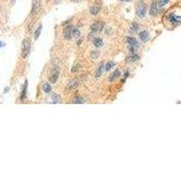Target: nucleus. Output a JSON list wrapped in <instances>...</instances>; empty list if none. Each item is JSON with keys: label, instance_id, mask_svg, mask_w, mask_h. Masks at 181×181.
<instances>
[{"label": "nucleus", "instance_id": "20e7f679", "mask_svg": "<svg viewBox=\"0 0 181 181\" xmlns=\"http://www.w3.org/2000/svg\"><path fill=\"white\" fill-rule=\"evenodd\" d=\"M42 8V0H33L32 5V15H35L38 14V12Z\"/></svg>", "mask_w": 181, "mask_h": 181}, {"label": "nucleus", "instance_id": "c756f323", "mask_svg": "<svg viewBox=\"0 0 181 181\" xmlns=\"http://www.w3.org/2000/svg\"><path fill=\"white\" fill-rule=\"evenodd\" d=\"M72 1H73V2H79V1H81V0H72Z\"/></svg>", "mask_w": 181, "mask_h": 181}, {"label": "nucleus", "instance_id": "412c9836", "mask_svg": "<svg viewBox=\"0 0 181 181\" xmlns=\"http://www.w3.org/2000/svg\"><path fill=\"white\" fill-rule=\"evenodd\" d=\"M139 55H136V54H132V55H130V56H129L128 58H127V61L128 62H136V61L139 60Z\"/></svg>", "mask_w": 181, "mask_h": 181}, {"label": "nucleus", "instance_id": "cd10ccee", "mask_svg": "<svg viewBox=\"0 0 181 181\" xmlns=\"http://www.w3.org/2000/svg\"><path fill=\"white\" fill-rule=\"evenodd\" d=\"M129 72H126V73L124 74V78L126 79V78H127V77L129 76Z\"/></svg>", "mask_w": 181, "mask_h": 181}, {"label": "nucleus", "instance_id": "7ed1b4c3", "mask_svg": "<svg viewBox=\"0 0 181 181\" xmlns=\"http://www.w3.org/2000/svg\"><path fill=\"white\" fill-rule=\"evenodd\" d=\"M103 27H104V23L102 21H97L91 25V30L92 33H98L102 31Z\"/></svg>", "mask_w": 181, "mask_h": 181}, {"label": "nucleus", "instance_id": "2eb2a0df", "mask_svg": "<svg viewBox=\"0 0 181 181\" xmlns=\"http://www.w3.org/2000/svg\"><path fill=\"white\" fill-rule=\"evenodd\" d=\"M81 33H80V30L77 28V27H72V37L73 38H78L80 36Z\"/></svg>", "mask_w": 181, "mask_h": 181}, {"label": "nucleus", "instance_id": "b1692460", "mask_svg": "<svg viewBox=\"0 0 181 181\" xmlns=\"http://www.w3.org/2000/svg\"><path fill=\"white\" fill-rule=\"evenodd\" d=\"M114 65H115V63H114L113 62H107V64H106V66H105V70H106V71H110Z\"/></svg>", "mask_w": 181, "mask_h": 181}, {"label": "nucleus", "instance_id": "5701e85b", "mask_svg": "<svg viewBox=\"0 0 181 181\" xmlns=\"http://www.w3.org/2000/svg\"><path fill=\"white\" fill-rule=\"evenodd\" d=\"M157 2H158V5H159V7L160 8V7L165 6V5L169 2V0H159V1H157Z\"/></svg>", "mask_w": 181, "mask_h": 181}, {"label": "nucleus", "instance_id": "f8f14e48", "mask_svg": "<svg viewBox=\"0 0 181 181\" xmlns=\"http://www.w3.org/2000/svg\"><path fill=\"white\" fill-rule=\"evenodd\" d=\"M103 68H104V64H103V62H102V63L99 65V67L96 69V72H95V77H96V78H99V77L102 75V72H103Z\"/></svg>", "mask_w": 181, "mask_h": 181}, {"label": "nucleus", "instance_id": "a878e982", "mask_svg": "<svg viewBox=\"0 0 181 181\" xmlns=\"http://www.w3.org/2000/svg\"><path fill=\"white\" fill-rule=\"evenodd\" d=\"M138 29H139V25L137 23H133L131 25V30H132V32H136V31H138Z\"/></svg>", "mask_w": 181, "mask_h": 181}, {"label": "nucleus", "instance_id": "f3484780", "mask_svg": "<svg viewBox=\"0 0 181 181\" xmlns=\"http://www.w3.org/2000/svg\"><path fill=\"white\" fill-rule=\"evenodd\" d=\"M26 90H27V81L25 82L23 91H22V93H21V100H25L26 98Z\"/></svg>", "mask_w": 181, "mask_h": 181}, {"label": "nucleus", "instance_id": "6e6552de", "mask_svg": "<svg viewBox=\"0 0 181 181\" xmlns=\"http://www.w3.org/2000/svg\"><path fill=\"white\" fill-rule=\"evenodd\" d=\"M72 25H68L67 27L64 28L63 30V37L65 40H70L72 38Z\"/></svg>", "mask_w": 181, "mask_h": 181}, {"label": "nucleus", "instance_id": "6ab92c4d", "mask_svg": "<svg viewBox=\"0 0 181 181\" xmlns=\"http://www.w3.org/2000/svg\"><path fill=\"white\" fill-rule=\"evenodd\" d=\"M120 75H121L120 71H119V70H115V71L113 72V73L112 74V76L110 77V81H114V80L118 79V78L120 77Z\"/></svg>", "mask_w": 181, "mask_h": 181}, {"label": "nucleus", "instance_id": "aec40b11", "mask_svg": "<svg viewBox=\"0 0 181 181\" xmlns=\"http://www.w3.org/2000/svg\"><path fill=\"white\" fill-rule=\"evenodd\" d=\"M102 44H103V42L101 38H94L93 39V45H94L95 47L99 48L102 45Z\"/></svg>", "mask_w": 181, "mask_h": 181}, {"label": "nucleus", "instance_id": "a211bd4d", "mask_svg": "<svg viewBox=\"0 0 181 181\" xmlns=\"http://www.w3.org/2000/svg\"><path fill=\"white\" fill-rule=\"evenodd\" d=\"M83 102H84V101L82 96H77L72 101V103H73V104H82Z\"/></svg>", "mask_w": 181, "mask_h": 181}, {"label": "nucleus", "instance_id": "4468645a", "mask_svg": "<svg viewBox=\"0 0 181 181\" xmlns=\"http://www.w3.org/2000/svg\"><path fill=\"white\" fill-rule=\"evenodd\" d=\"M126 39H127V42L129 43V45H131V46H136V47H137L138 42H137V40H136L134 37H127Z\"/></svg>", "mask_w": 181, "mask_h": 181}, {"label": "nucleus", "instance_id": "2f4dec72", "mask_svg": "<svg viewBox=\"0 0 181 181\" xmlns=\"http://www.w3.org/2000/svg\"><path fill=\"white\" fill-rule=\"evenodd\" d=\"M121 1H125V2H129V1H130V0H121Z\"/></svg>", "mask_w": 181, "mask_h": 181}, {"label": "nucleus", "instance_id": "9b49d317", "mask_svg": "<svg viewBox=\"0 0 181 181\" xmlns=\"http://www.w3.org/2000/svg\"><path fill=\"white\" fill-rule=\"evenodd\" d=\"M50 98H51V102L52 103L56 104V103H60L61 102V96L58 95V94H56V93H53Z\"/></svg>", "mask_w": 181, "mask_h": 181}, {"label": "nucleus", "instance_id": "bb28decb", "mask_svg": "<svg viewBox=\"0 0 181 181\" xmlns=\"http://www.w3.org/2000/svg\"><path fill=\"white\" fill-rule=\"evenodd\" d=\"M78 68H79V67H78V65L76 64L75 66H73V67H72V72H77V71H78Z\"/></svg>", "mask_w": 181, "mask_h": 181}, {"label": "nucleus", "instance_id": "f03ea898", "mask_svg": "<svg viewBox=\"0 0 181 181\" xmlns=\"http://www.w3.org/2000/svg\"><path fill=\"white\" fill-rule=\"evenodd\" d=\"M30 50H31V42H30V39L25 38L23 41V43H22V56L24 58L27 57V55L30 53Z\"/></svg>", "mask_w": 181, "mask_h": 181}, {"label": "nucleus", "instance_id": "7c9ffc66", "mask_svg": "<svg viewBox=\"0 0 181 181\" xmlns=\"http://www.w3.org/2000/svg\"><path fill=\"white\" fill-rule=\"evenodd\" d=\"M61 0H55V3H58V2H60Z\"/></svg>", "mask_w": 181, "mask_h": 181}, {"label": "nucleus", "instance_id": "ddd939ff", "mask_svg": "<svg viewBox=\"0 0 181 181\" xmlns=\"http://www.w3.org/2000/svg\"><path fill=\"white\" fill-rule=\"evenodd\" d=\"M139 38L142 42H147L149 40V34L147 31H142L139 33Z\"/></svg>", "mask_w": 181, "mask_h": 181}, {"label": "nucleus", "instance_id": "9d476101", "mask_svg": "<svg viewBox=\"0 0 181 181\" xmlns=\"http://www.w3.org/2000/svg\"><path fill=\"white\" fill-rule=\"evenodd\" d=\"M100 10H101V5H92V6L90 8V13H91L92 15H96L100 12Z\"/></svg>", "mask_w": 181, "mask_h": 181}, {"label": "nucleus", "instance_id": "423d86ee", "mask_svg": "<svg viewBox=\"0 0 181 181\" xmlns=\"http://www.w3.org/2000/svg\"><path fill=\"white\" fill-rule=\"evenodd\" d=\"M58 77H59V70H58L57 68H55V69L52 71L51 74H50L49 81H50L52 83H55L56 81H57V79H58Z\"/></svg>", "mask_w": 181, "mask_h": 181}, {"label": "nucleus", "instance_id": "c85d7f7f", "mask_svg": "<svg viewBox=\"0 0 181 181\" xmlns=\"http://www.w3.org/2000/svg\"><path fill=\"white\" fill-rule=\"evenodd\" d=\"M4 45H5V43H3L2 41H0V48H1V47H3Z\"/></svg>", "mask_w": 181, "mask_h": 181}, {"label": "nucleus", "instance_id": "f257e3e1", "mask_svg": "<svg viewBox=\"0 0 181 181\" xmlns=\"http://www.w3.org/2000/svg\"><path fill=\"white\" fill-rule=\"evenodd\" d=\"M147 13V6L146 4L142 1L139 0L137 4V7H136V14L140 18H144Z\"/></svg>", "mask_w": 181, "mask_h": 181}, {"label": "nucleus", "instance_id": "39448f33", "mask_svg": "<svg viewBox=\"0 0 181 181\" xmlns=\"http://www.w3.org/2000/svg\"><path fill=\"white\" fill-rule=\"evenodd\" d=\"M168 20L173 25H179V24H181V16L177 15H175L173 13H171V14H169L168 15Z\"/></svg>", "mask_w": 181, "mask_h": 181}, {"label": "nucleus", "instance_id": "dca6fc26", "mask_svg": "<svg viewBox=\"0 0 181 181\" xmlns=\"http://www.w3.org/2000/svg\"><path fill=\"white\" fill-rule=\"evenodd\" d=\"M43 91H44L45 93H49V92H51V91H52V86H51L48 82H45V83L43 84Z\"/></svg>", "mask_w": 181, "mask_h": 181}, {"label": "nucleus", "instance_id": "0eeeda50", "mask_svg": "<svg viewBox=\"0 0 181 181\" xmlns=\"http://www.w3.org/2000/svg\"><path fill=\"white\" fill-rule=\"evenodd\" d=\"M78 86H79V82L77 80H72V81H70L67 83L66 90H68V91H73L76 88H78Z\"/></svg>", "mask_w": 181, "mask_h": 181}, {"label": "nucleus", "instance_id": "4be33fe9", "mask_svg": "<svg viewBox=\"0 0 181 181\" xmlns=\"http://www.w3.org/2000/svg\"><path fill=\"white\" fill-rule=\"evenodd\" d=\"M41 31H42V25H40L38 26V28L35 30V40H37V39L39 38V36H40V35H41Z\"/></svg>", "mask_w": 181, "mask_h": 181}, {"label": "nucleus", "instance_id": "393cba45", "mask_svg": "<svg viewBox=\"0 0 181 181\" xmlns=\"http://www.w3.org/2000/svg\"><path fill=\"white\" fill-rule=\"evenodd\" d=\"M99 55H100L99 52H96V51H92V52L91 53V57H92V59H97V58L99 57Z\"/></svg>", "mask_w": 181, "mask_h": 181}, {"label": "nucleus", "instance_id": "1a4fd4ad", "mask_svg": "<svg viewBox=\"0 0 181 181\" xmlns=\"http://www.w3.org/2000/svg\"><path fill=\"white\" fill-rule=\"evenodd\" d=\"M159 5H158V2H157V0H154L153 2H152V4H151V6H150V10H149V14L151 15H157L158 14V12H159Z\"/></svg>", "mask_w": 181, "mask_h": 181}]
</instances>
